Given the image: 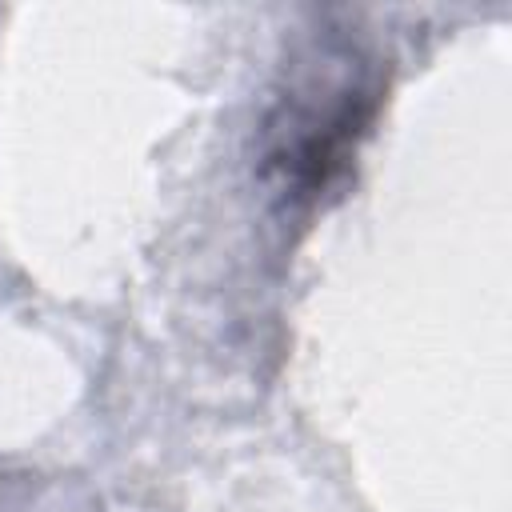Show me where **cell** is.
<instances>
[{
    "label": "cell",
    "mask_w": 512,
    "mask_h": 512,
    "mask_svg": "<svg viewBox=\"0 0 512 512\" xmlns=\"http://www.w3.org/2000/svg\"><path fill=\"white\" fill-rule=\"evenodd\" d=\"M376 96L380 88L356 52H336L320 76H304L300 92L284 104V124L272 128L280 136L272 164L284 172V184L296 192H320L348 152H356Z\"/></svg>",
    "instance_id": "cell-1"
}]
</instances>
